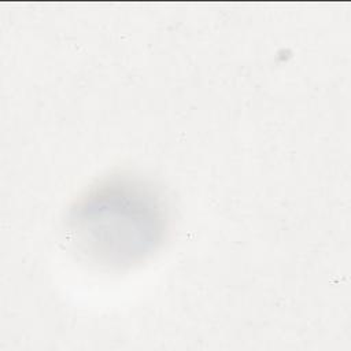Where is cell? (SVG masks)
Returning a JSON list of instances; mask_svg holds the SVG:
<instances>
[{
  "label": "cell",
  "instance_id": "1",
  "mask_svg": "<svg viewBox=\"0 0 351 351\" xmlns=\"http://www.w3.org/2000/svg\"><path fill=\"white\" fill-rule=\"evenodd\" d=\"M167 210L147 181L111 176L85 191L67 217L71 244L88 261L110 267L134 266L155 252L165 239Z\"/></svg>",
  "mask_w": 351,
  "mask_h": 351
}]
</instances>
